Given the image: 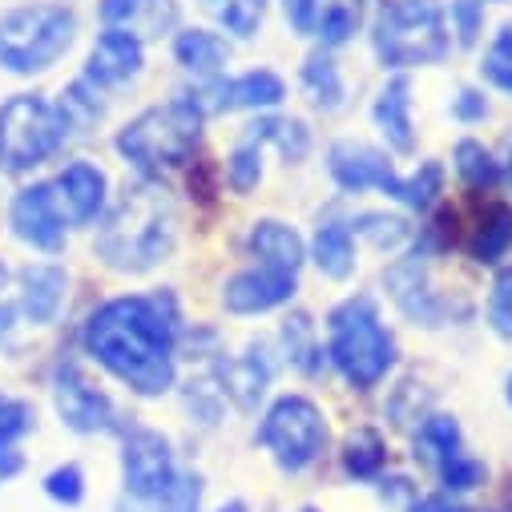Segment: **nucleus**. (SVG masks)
<instances>
[{
    "mask_svg": "<svg viewBox=\"0 0 512 512\" xmlns=\"http://www.w3.org/2000/svg\"><path fill=\"white\" fill-rule=\"evenodd\" d=\"M287 97L283 77H275L271 69H250L242 77L230 81H210L206 89L190 93V101L198 105V113H230V109H275Z\"/></svg>",
    "mask_w": 512,
    "mask_h": 512,
    "instance_id": "nucleus-12",
    "label": "nucleus"
},
{
    "mask_svg": "<svg viewBox=\"0 0 512 512\" xmlns=\"http://www.w3.org/2000/svg\"><path fill=\"white\" fill-rule=\"evenodd\" d=\"M484 77L496 89L512 93V25H504L496 33V41L488 45V53H484Z\"/></svg>",
    "mask_w": 512,
    "mask_h": 512,
    "instance_id": "nucleus-37",
    "label": "nucleus"
},
{
    "mask_svg": "<svg viewBox=\"0 0 512 512\" xmlns=\"http://www.w3.org/2000/svg\"><path fill=\"white\" fill-rule=\"evenodd\" d=\"M416 444H420L424 460H432L436 468H440L448 456L464 452V448H460V424H456L452 416H428V420L420 424V436H416Z\"/></svg>",
    "mask_w": 512,
    "mask_h": 512,
    "instance_id": "nucleus-29",
    "label": "nucleus"
},
{
    "mask_svg": "<svg viewBox=\"0 0 512 512\" xmlns=\"http://www.w3.org/2000/svg\"><path fill=\"white\" fill-rule=\"evenodd\" d=\"M178 17L174 0H101V21L109 29H130L134 37H154Z\"/></svg>",
    "mask_w": 512,
    "mask_h": 512,
    "instance_id": "nucleus-20",
    "label": "nucleus"
},
{
    "mask_svg": "<svg viewBox=\"0 0 512 512\" xmlns=\"http://www.w3.org/2000/svg\"><path fill=\"white\" fill-rule=\"evenodd\" d=\"M371 117L379 125V134L388 138V146L396 154H412L416 150V125H412V81L404 73L388 77L383 89L375 93Z\"/></svg>",
    "mask_w": 512,
    "mask_h": 512,
    "instance_id": "nucleus-18",
    "label": "nucleus"
},
{
    "mask_svg": "<svg viewBox=\"0 0 512 512\" xmlns=\"http://www.w3.org/2000/svg\"><path fill=\"white\" fill-rule=\"evenodd\" d=\"M246 250H250L254 263L275 267V271H291V275H299V267H303V259H307L303 238L295 234V226L275 222V218L254 222V230L246 234Z\"/></svg>",
    "mask_w": 512,
    "mask_h": 512,
    "instance_id": "nucleus-19",
    "label": "nucleus"
},
{
    "mask_svg": "<svg viewBox=\"0 0 512 512\" xmlns=\"http://www.w3.org/2000/svg\"><path fill=\"white\" fill-rule=\"evenodd\" d=\"M271 383V359L263 355V347H250L246 355H238L226 371H222V392L242 408V412H254Z\"/></svg>",
    "mask_w": 512,
    "mask_h": 512,
    "instance_id": "nucleus-21",
    "label": "nucleus"
},
{
    "mask_svg": "<svg viewBox=\"0 0 512 512\" xmlns=\"http://www.w3.org/2000/svg\"><path fill=\"white\" fill-rule=\"evenodd\" d=\"M65 117L57 105L33 93H17L0 105V166L21 174L41 166L65 142Z\"/></svg>",
    "mask_w": 512,
    "mask_h": 512,
    "instance_id": "nucleus-8",
    "label": "nucleus"
},
{
    "mask_svg": "<svg viewBox=\"0 0 512 512\" xmlns=\"http://www.w3.org/2000/svg\"><path fill=\"white\" fill-rule=\"evenodd\" d=\"M464 512H476V508H464Z\"/></svg>",
    "mask_w": 512,
    "mask_h": 512,
    "instance_id": "nucleus-50",
    "label": "nucleus"
},
{
    "mask_svg": "<svg viewBox=\"0 0 512 512\" xmlns=\"http://www.w3.org/2000/svg\"><path fill=\"white\" fill-rule=\"evenodd\" d=\"M259 178H263V146L246 134L226 162V182L234 186V194H250L259 186Z\"/></svg>",
    "mask_w": 512,
    "mask_h": 512,
    "instance_id": "nucleus-34",
    "label": "nucleus"
},
{
    "mask_svg": "<svg viewBox=\"0 0 512 512\" xmlns=\"http://www.w3.org/2000/svg\"><path fill=\"white\" fill-rule=\"evenodd\" d=\"M508 246H512V210L496 206L488 214V226H480V234L472 242V254H476L480 263H496Z\"/></svg>",
    "mask_w": 512,
    "mask_h": 512,
    "instance_id": "nucleus-35",
    "label": "nucleus"
},
{
    "mask_svg": "<svg viewBox=\"0 0 512 512\" xmlns=\"http://www.w3.org/2000/svg\"><path fill=\"white\" fill-rule=\"evenodd\" d=\"M383 452H388V448H383L379 432L359 428V432H351L347 444H343V468H347L355 480H375V476L383 472V460H388Z\"/></svg>",
    "mask_w": 512,
    "mask_h": 512,
    "instance_id": "nucleus-28",
    "label": "nucleus"
},
{
    "mask_svg": "<svg viewBox=\"0 0 512 512\" xmlns=\"http://www.w3.org/2000/svg\"><path fill=\"white\" fill-rule=\"evenodd\" d=\"M174 343L178 311L170 295L113 299L85 323L89 355L138 396H162L174 388Z\"/></svg>",
    "mask_w": 512,
    "mask_h": 512,
    "instance_id": "nucleus-1",
    "label": "nucleus"
},
{
    "mask_svg": "<svg viewBox=\"0 0 512 512\" xmlns=\"http://www.w3.org/2000/svg\"><path fill=\"white\" fill-rule=\"evenodd\" d=\"M198 504H202V476L182 472V468H178L174 484L154 500L158 512H198Z\"/></svg>",
    "mask_w": 512,
    "mask_h": 512,
    "instance_id": "nucleus-36",
    "label": "nucleus"
},
{
    "mask_svg": "<svg viewBox=\"0 0 512 512\" xmlns=\"http://www.w3.org/2000/svg\"><path fill=\"white\" fill-rule=\"evenodd\" d=\"M351 226H355V234L371 238L375 246H400L408 238V222L404 218H388V214H363Z\"/></svg>",
    "mask_w": 512,
    "mask_h": 512,
    "instance_id": "nucleus-40",
    "label": "nucleus"
},
{
    "mask_svg": "<svg viewBox=\"0 0 512 512\" xmlns=\"http://www.w3.org/2000/svg\"><path fill=\"white\" fill-rule=\"evenodd\" d=\"M283 9L291 29L319 41L323 49L351 41L363 21V0H283Z\"/></svg>",
    "mask_w": 512,
    "mask_h": 512,
    "instance_id": "nucleus-13",
    "label": "nucleus"
},
{
    "mask_svg": "<svg viewBox=\"0 0 512 512\" xmlns=\"http://www.w3.org/2000/svg\"><path fill=\"white\" fill-rule=\"evenodd\" d=\"M452 113H456L460 121H480V117L488 113V101H484V93H476V89H460V97L452 101Z\"/></svg>",
    "mask_w": 512,
    "mask_h": 512,
    "instance_id": "nucleus-43",
    "label": "nucleus"
},
{
    "mask_svg": "<svg viewBox=\"0 0 512 512\" xmlns=\"http://www.w3.org/2000/svg\"><path fill=\"white\" fill-rule=\"evenodd\" d=\"M480 17H484V0H456L452 5V25L460 33V45H476V33H480Z\"/></svg>",
    "mask_w": 512,
    "mask_h": 512,
    "instance_id": "nucleus-42",
    "label": "nucleus"
},
{
    "mask_svg": "<svg viewBox=\"0 0 512 512\" xmlns=\"http://www.w3.org/2000/svg\"><path fill=\"white\" fill-rule=\"evenodd\" d=\"M206 5L218 17V25L234 37H254L267 13V0H206Z\"/></svg>",
    "mask_w": 512,
    "mask_h": 512,
    "instance_id": "nucleus-31",
    "label": "nucleus"
},
{
    "mask_svg": "<svg viewBox=\"0 0 512 512\" xmlns=\"http://www.w3.org/2000/svg\"><path fill=\"white\" fill-rule=\"evenodd\" d=\"M146 65V49L142 37H134L130 29H105L89 53V69L85 81L97 89H117L125 81H134Z\"/></svg>",
    "mask_w": 512,
    "mask_h": 512,
    "instance_id": "nucleus-15",
    "label": "nucleus"
},
{
    "mask_svg": "<svg viewBox=\"0 0 512 512\" xmlns=\"http://www.w3.org/2000/svg\"><path fill=\"white\" fill-rule=\"evenodd\" d=\"M303 85H307V93H311V101L319 105V109H339L343 105V81H339V69L327 61V57H307V65H303Z\"/></svg>",
    "mask_w": 512,
    "mask_h": 512,
    "instance_id": "nucleus-32",
    "label": "nucleus"
},
{
    "mask_svg": "<svg viewBox=\"0 0 512 512\" xmlns=\"http://www.w3.org/2000/svg\"><path fill=\"white\" fill-rule=\"evenodd\" d=\"M53 404L65 420V428L93 436V432H109L117 428V408L113 400L97 388V383L77 367V363H61L53 375Z\"/></svg>",
    "mask_w": 512,
    "mask_h": 512,
    "instance_id": "nucleus-11",
    "label": "nucleus"
},
{
    "mask_svg": "<svg viewBox=\"0 0 512 512\" xmlns=\"http://www.w3.org/2000/svg\"><path fill=\"white\" fill-rule=\"evenodd\" d=\"M174 57H178V65H182L186 73L214 81V77L222 73V65L230 61V49H226V41H222L218 33L186 29V33L174 37Z\"/></svg>",
    "mask_w": 512,
    "mask_h": 512,
    "instance_id": "nucleus-23",
    "label": "nucleus"
},
{
    "mask_svg": "<svg viewBox=\"0 0 512 512\" xmlns=\"http://www.w3.org/2000/svg\"><path fill=\"white\" fill-rule=\"evenodd\" d=\"M504 396H508V404H512V375H508V392H504Z\"/></svg>",
    "mask_w": 512,
    "mask_h": 512,
    "instance_id": "nucleus-46",
    "label": "nucleus"
},
{
    "mask_svg": "<svg viewBox=\"0 0 512 512\" xmlns=\"http://www.w3.org/2000/svg\"><path fill=\"white\" fill-rule=\"evenodd\" d=\"M178 238V214L170 194L158 182H138L134 190H125L121 202L109 210L97 250L113 271H150L174 250Z\"/></svg>",
    "mask_w": 512,
    "mask_h": 512,
    "instance_id": "nucleus-2",
    "label": "nucleus"
},
{
    "mask_svg": "<svg viewBox=\"0 0 512 512\" xmlns=\"http://www.w3.org/2000/svg\"><path fill=\"white\" fill-rule=\"evenodd\" d=\"M33 428V408L25 400H0V480L21 472V436Z\"/></svg>",
    "mask_w": 512,
    "mask_h": 512,
    "instance_id": "nucleus-27",
    "label": "nucleus"
},
{
    "mask_svg": "<svg viewBox=\"0 0 512 512\" xmlns=\"http://www.w3.org/2000/svg\"><path fill=\"white\" fill-rule=\"evenodd\" d=\"M508 512H512V496H508Z\"/></svg>",
    "mask_w": 512,
    "mask_h": 512,
    "instance_id": "nucleus-48",
    "label": "nucleus"
},
{
    "mask_svg": "<svg viewBox=\"0 0 512 512\" xmlns=\"http://www.w3.org/2000/svg\"><path fill=\"white\" fill-rule=\"evenodd\" d=\"M13 230L45 254H57L65 246V218L57 210L53 186H29L13 198Z\"/></svg>",
    "mask_w": 512,
    "mask_h": 512,
    "instance_id": "nucleus-16",
    "label": "nucleus"
},
{
    "mask_svg": "<svg viewBox=\"0 0 512 512\" xmlns=\"http://www.w3.org/2000/svg\"><path fill=\"white\" fill-rule=\"evenodd\" d=\"M484 476H488V468L476 456H464V452H456L440 464V480H444L448 492H468V488L484 484Z\"/></svg>",
    "mask_w": 512,
    "mask_h": 512,
    "instance_id": "nucleus-38",
    "label": "nucleus"
},
{
    "mask_svg": "<svg viewBox=\"0 0 512 512\" xmlns=\"http://www.w3.org/2000/svg\"><path fill=\"white\" fill-rule=\"evenodd\" d=\"M311 259L327 279H335V283L351 279V271H355V230L343 226V222H323L315 230V242H311Z\"/></svg>",
    "mask_w": 512,
    "mask_h": 512,
    "instance_id": "nucleus-22",
    "label": "nucleus"
},
{
    "mask_svg": "<svg viewBox=\"0 0 512 512\" xmlns=\"http://www.w3.org/2000/svg\"><path fill=\"white\" fill-rule=\"evenodd\" d=\"M77 21L61 5L17 9L0 21V69L9 73H45L73 45Z\"/></svg>",
    "mask_w": 512,
    "mask_h": 512,
    "instance_id": "nucleus-7",
    "label": "nucleus"
},
{
    "mask_svg": "<svg viewBox=\"0 0 512 512\" xmlns=\"http://www.w3.org/2000/svg\"><path fill=\"white\" fill-rule=\"evenodd\" d=\"M375 53L392 69L412 65H440L452 49L448 13L440 0H392L375 17Z\"/></svg>",
    "mask_w": 512,
    "mask_h": 512,
    "instance_id": "nucleus-5",
    "label": "nucleus"
},
{
    "mask_svg": "<svg viewBox=\"0 0 512 512\" xmlns=\"http://www.w3.org/2000/svg\"><path fill=\"white\" fill-rule=\"evenodd\" d=\"M178 476L170 440L154 428H130L121 440V480L125 492L142 504H154Z\"/></svg>",
    "mask_w": 512,
    "mask_h": 512,
    "instance_id": "nucleus-10",
    "label": "nucleus"
},
{
    "mask_svg": "<svg viewBox=\"0 0 512 512\" xmlns=\"http://www.w3.org/2000/svg\"><path fill=\"white\" fill-rule=\"evenodd\" d=\"M45 492H49L57 504L73 508V504L85 500V472H81L77 464H61V468H53V472L45 476Z\"/></svg>",
    "mask_w": 512,
    "mask_h": 512,
    "instance_id": "nucleus-39",
    "label": "nucleus"
},
{
    "mask_svg": "<svg viewBox=\"0 0 512 512\" xmlns=\"http://www.w3.org/2000/svg\"><path fill=\"white\" fill-rule=\"evenodd\" d=\"M327 170L339 182V190L347 194H363V190H379L388 198H400L412 210H428L436 202V194L444 190V170L436 162H424L412 178H400L388 162L383 150H371L363 142H335L327 154Z\"/></svg>",
    "mask_w": 512,
    "mask_h": 512,
    "instance_id": "nucleus-6",
    "label": "nucleus"
},
{
    "mask_svg": "<svg viewBox=\"0 0 512 512\" xmlns=\"http://www.w3.org/2000/svg\"><path fill=\"white\" fill-rule=\"evenodd\" d=\"M295 279L291 271H275V267H263L254 263L246 271H238L226 287H222V307L234 311V315H263V311H275L283 307L291 295H295Z\"/></svg>",
    "mask_w": 512,
    "mask_h": 512,
    "instance_id": "nucleus-14",
    "label": "nucleus"
},
{
    "mask_svg": "<svg viewBox=\"0 0 512 512\" xmlns=\"http://www.w3.org/2000/svg\"><path fill=\"white\" fill-rule=\"evenodd\" d=\"M327 355L339 367V375L351 388L367 392L392 371L396 363V339L383 327L375 303L367 295H355L339 303L327 319Z\"/></svg>",
    "mask_w": 512,
    "mask_h": 512,
    "instance_id": "nucleus-3",
    "label": "nucleus"
},
{
    "mask_svg": "<svg viewBox=\"0 0 512 512\" xmlns=\"http://www.w3.org/2000/svg\"><path fill=\"white\" fill-rule=\"evenodd\" d=\"M488 323L496 335L512 339V267L496 275L492 283V299H488Z\"/></svg>",
    "mask_w": 512,
    "mask_h": 512,
    "instance_id": "nucleus-41",
    "label": "nucleus"
},
{
    "mask_svg": "<svg viewBox=\"0 0 512 512\" xmlns=\"http://www.w3.org/2000/svg\"><path fill=\"white\" fill-rule=\"evenodd\" d=\"M53 198L65 226H89L105 210V174L89 162H69L53 182Z\"/></svg>",
    "mask_w": 512,
    "mask_h": 512,
    "instance_id": "nucleus-17",
    "label": "nucleus"
},
{
    "mask_svg": "<svg viewBox=\"0 0 512 512\" xmlns=\"http://www.w3.org/2000/svg\"><path fill=\"white\" fill-rule=\"evenodd\" d=\"M283 343H287V355H291V363H295L299 371L311 375V371L323 363V347H319L315 323H311L307 315H291V319L283 323Z\"/></svg>",
    "mask_w": 512,
    "mask_h": 512,
    "instance_id": "nucleus-30",
    "label": "nucleus"
},
{
    "mask_svg": "<svg viewBox=\"0 0 512 512\" xmlns=\"http://www.w3.org/2000/svg\"><path fill=\"white\" fill-rule=\"evenodd\" d=\"M198 138H202V113L182 93L166 105L146 109L142 117L125 125L117 134V154L125 162H134L146 178H158L162 170L182 166L198 150Z\"/></svg>",
    "mask_w": 512,
    "mask_h": 512,
    "instance_id": "nucleus-4",
    "label": "nucleus"
},
{
    "mask_svg": "<svg viewBox=\"0 0 512 512\" xmlns=\"http://www.w3.org/2000/svg\"><path fill=\"white\" fill-rule=\"evenodd\" d=\"M303 512H315V508H303Z\"/></svg>",
    "mask_w": 512,
    "mask_h": 512,
    "instance_id": "nucleus-49",
    "label": "nucleus"
},
{
    "mask_svg": "<svg viewBox=\"0 0 512 512\" xmlns=\"http://www.w3.org/2000/svg\"><path fill=\"white\" fill-rule=\"evenodd\" d=\"M388 287H392L396 303H400L416 323L436 327V319H440V303L428 295V283H424V267H420V263H400V267L388 275Z\"/></svg>",
    "mask_w": 512,
    "mask_h": 512,
    "instance_id": "nucleus-26",
    "label": "nucleus"
},
{
    "mask_svg": "<svg viewBox=\"0 0 512 512\" xmlns=\"http://www.w3.org/2000/svg\"><path fill=\"white\" fill-rule=\"evenodd\" d=\"M61 299H65V271L61 267L37 263L25 271V315L33 323H49L61 311Z\"/></svg>",
    "mask_w": 512,
    "mask_h": 512,
    "instance_id": "nucleus-25",
    "label": "nucleus"
},
{
    "mask_svg": "<svg viewBox=\"0 0 512 512\" xmlns=\"http://www.w3.org/2000/svg\"><path fill=\"white\" fill-rule=\"evenodd\" d=\"M0 283H5V267H0Z\"/></svg>",
    "mask_w": 512,
    "mask_h": 512,
    "instance_id": "nucleus-47",
    "label": "nucleus"
},
{
    "mask_svg": "<svg viewBox=\"0 0 512 512\" xmlns=\"http://www.w3.org/2000/svg\"><path fill=\"white\" fill-rule=\"evenodd\" d=\"M259 444L275 456L283 472H303L319 460L327 444V420L307 396H279L263 416Z\"/></svg>",
    "mask_w": 512,
    "mask_h": 512,
    "instance_id": "nucleus-9",
    "label": "nucleus"
},
{
    "mask_svg": "<svg viewBox=\"0 0 512 512\" xmlns=\"http://www.w3.org/2000/svg\"><path fill=\"white\" fill-rule=\"evenodd\" d=\"M496 170H500V182L512 190V134H504V142L496 150Z\"/></svg>",
    "mask_w": 512,
    "mask_h": 512,
    "instance_id": "nucleus-44",
    "label": "nucleus"
},
{
    "mask_svg": "<svg viewBox=\"0 0 512 512\" xmlns=\"http://www.w3.org/2000/svg\"><path fill=\"white\" fill-rule=\"evenodd\" d=\"M456 174L468 182V186H476V190H484V186H496L500 182V170H496V154L492 150H484L480 142H460L456 146Z\"/></svg>",
    "mask_w": 512,
    "mask_h": 512,
    "instance_id": "nucleus-33",
    "label": "nucleus"
},
{
    "mask_svg": "<svg viewBox=\"0 0 512 512\" xmlns=\"http://www.w3.org/2000/svg\"><path fill=\"white\" fill-rule=\"evenodd\" d=\"M218 512H246V500H230V504H222Z\"/></svg>",
    "mask_w": 512,
    "mask_h": 512,
    "instance_id": "nucleus-45",
    "label": "nucleus"
},
{
    "mask_svg": "<svg viewBox=\"0 0 512 512\" xmlns=\"http://www.w3.org/2000/svg\"><path fill=\"white\" fill-rule=\"evenodd\" d=\"M263 150H275L283 162H303L311 150V134L299 117H263L246 130Z\"/></svg>",
    "mask_w": 512,
    "mask_h": 512,
    "instance_id": "nucleus-24",
    "label": "nucleus"
}]
</instances>
